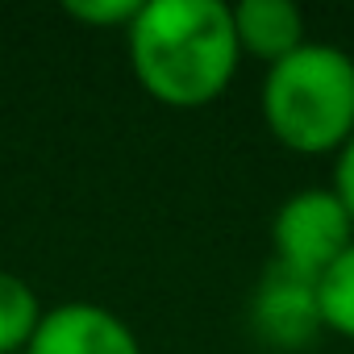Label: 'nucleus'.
<instances>
[{
	"mask_svg": "<svg viewBox=\"0 0 354 354\" xmlns=\"http://www.w3.org/2000/svg\"><path fill=\"white\" fill-rule=\"evenodd\" d=\"M125 46L142 92L167 109L213 104L242 63L234 13L221 0H142Z\"/></svg>",
	"mask_w": 354,
	"mask_h": 354,
	"instance_id": "1",
	"label": "nucleus"
},
{
	"mask_svg": "<svg viewBox=\"0 0 354 354\" xmlns=\"http://www.w3.org/2000/svg\"><path fill=\"white\" fill-rule=\"evenodd\" d=\"M263 121L296 154H337L354 133V59L304 42L263 75Z\"/></svg>",
	"mask_w": 354,
	"mask_h": 354,
	"instance_id": "2",
	"label": "nucleus"
},
{
	"mask_svg": "<svg viewBox=\"0 0 354 354\" xmlns=\"http://www.w3.org/2000/svg\"><path fill=\"white\" fill-rule=\"evenodd\" d=\"M354 242V217L337 201L333 188H300L292 192L275 221H271V246H275V267L321 279Z\"/></svg>",
	"mask_w": 354,
	"mask_h": 354,
	"instance_id": "3",
	"label": "nucleus"
},
{
	"mask_svg": "<svg viewBox=\"0 0 354 354\" xmlns=\"http://www.w3.org/2000/svg\"><path fill=\"white\" fill-rule=\"evenodd\" d=\"M26 354H142V342L129 321L92 300H67L42 313L38 333Z\"/></svg>",
	"mask_w": 354,
	"mask_h": 354,
	"instance_id": "4",
	"label": "nucleus"
},
{
	"mask_svg": "<svg viewBox=\"0 0 354 354\" xmlns=\"http://www.w3.org/2000/svg\"><path fill=\"white\" fill-rule=\"evenodd\" d=\"M254 329L271 342V346H304L313 342L325 325H321V308H317V279L292 275L283 267H267V275L259 279L254 304H250Z\"/></svg>",
	"mask_w": 354,
	"mask_h": 354,
	"instance_id": "5",
	"label": "nucleus"
},
{
	"mask_svg": "<svg viewBox=\"0 0 354 354\" xmlns=\"http://www.w3.org/2000/svg\"><path fill=\"white\" fill-rule=\"evenodd\" d=\"M230 13H234L238 50L263 59L267 67H275L279 59H288L292 50H300L308 42L304 38V13L292 0H242Z\"/></svg>",
	"mask_w": 354,
	"mask_h": 354,
	"instance_id": "6",
	"label": "nucleus"
},
{
	"mask_svg": "<svg viewBox=\"0 0 354 354\" xmlns=\"http://www.w3.org/2000/svg\"><path fill=\"white\" fill-rule=\"evenodd\" d=\"M42 300L34 283L13 271H0V354H26L30 337L42 325Z\"/></svg>",
	"mask_w": 354,
	"mask_h": 354,
	"instance_id": "7",
	"label": "nucleus"
},
{
	"mask_svg": "<svg viewBox=\"0 0 354 354\" xmlns=\"http://www.w3.org/2000/svg\"><path fill=\"white\" fill-rule=\"evenodd\" d=\"M317 308H321V325L329 333L354 342V242L317 279Z\"/></svg>",
	"mask_w": 354,
	"mask_h": 354,
	"instance_id": "8",
	"label": "nucleus"
},
{
	"mask_svg": "<svg viewBox=\"0 0 354 354\" xmlns=\"http://www.w3.org/2000/svg\"><path fill=\"white\" fill-rule=\"evenodd\" d=\"M63 13L96 30H129L133 17L142 13V0H67Z\"/></svg>",
	"mask_w": 354,
	"mask_h": 354,
	"instance_id": "9",
	"label": "nucleus"
},
{
	"mask_svg": "<svg viewBox=\"0 0 354 354\" xmlns=\"http://www.w3.org/2000/svg\"><path fill=\"white\" fill-rule=\"evenodd\" d=\"M333 192H337V201L346 205V213L354 217V133H350V142L337 150V162H333Z\"/></svg>",
	"mask_w": 354,
	"mask_h": 354,
	"instance_id": "10",
	"label": "nucleus"
}]
</instances>
